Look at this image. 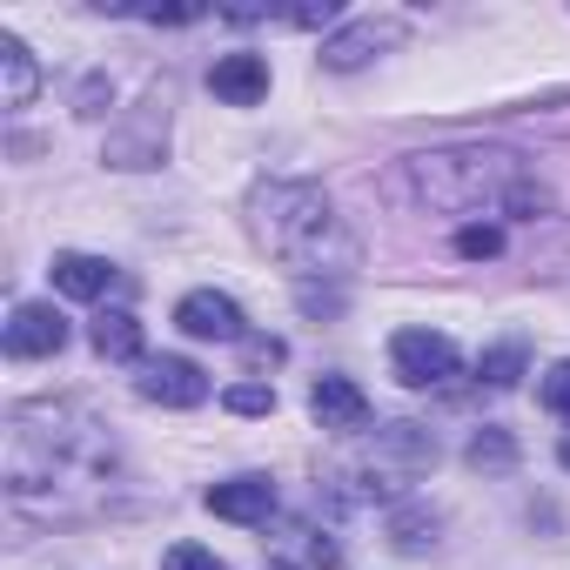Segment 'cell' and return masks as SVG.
<instances>
[{
    "label": "cell",
    "instance_id": "20",
    "mask_svg": "<svg viewBox=\"0 0 570 570\" xmlns=\"http://www.w3.org/2000/svg\"><path fill=\"white\" fill-rule=\"evenodd\" d=\"M537 403H543L550 416H570V356H563V363L537 383Z\"/></svg>",
    "mask_w": 570,
    "mask_h": 570
},
{
    "label": "cell",
    "instance_id": "8",
    "mask_svg": "<svg viewBox=\"0 0 570 570\" xmlns=\"http://www.w3.org/2000/svg\"><path fill=\"white\" fill-rule=\"evenodd\" d=\"M309 416H316V430H330V436H356V430H370V396H363L350 376H316Z\"/></svg>",
    "mask_w": 570,
    "mask_h": 570
},
{
    "label": "cell",
    "instance_id": "24",
    "mask_svg": "<svg viewBox=\"0 0 570 570\" xmlns=\"http://www.w3.org/2000/svg\"><path fill=\"white\" fill-rule=\"evenodd\" d=\"M557 463H563V470H570V430H563V443H557Z\"/></svg>",
    "mask_w": 570,
    "mask_h": 570
},
{
    "label": "cell",
    "instance_id": "11",
    "mask_svg": "<svg viewBox=\"0 0 570 570\" xmlns=\"http://www.w3.org/2000/svg\"><path fill=\"white\" fill-rule=\"evenodd\" d=\"M208 88H215V101H228V108H255V101L268 95V61H262V55H222V61L208 68Z\"/></svg>",
    "mask_w": 570,
    "mask_h": 570
},
{
    "label": "cell",
    "instance_id": "19",
    "mask_svg": "<svg viewBox=\"0 0 570 570\" xmlns=\"http://www.w3.org/2000/svg\"><path fill=\"white\" fill-rule=\"evenodd\" d=\"M222 403H228L235 416H268V410H275V390H268V383H228Z\"/></svg>",
    "mask_w": 570,
    "mask_h": 570
},
{
    "label": "cell",
    "instance_id": "16",
    "mask_svg": "<svg viewBox=\"0 0 570 570\" xmlns=\"http://www.w3.org/2000/svg\"><path fill=\"white\" fill-rule=\"evenodd\" d=\"M390 35L383 28H350V35H336L330 48H323V68H336V75H350V68H363V61H376V48H383Z\"/></svg>",
    "mask_w": 570,
    "mask_h": 570
},
{
    "label": "cell",
    "instance_id": "5",
    "mask_svg": "<svg viewBox=\"0 0 570 570\" xmlns=\"http://www.w3.org/2000/svg\"><path fill=\"white\" fill-rule=\"evenodd\" d=\"M175 330L195 336V343H248V316H242V303L222 296V289H188V296L175 303Z\"/></svg>",
    "mask_w": 570,
    "mask_h": 570
},
{
    "label": "cell",
    "instance_id": "7",
    "mask_svg": "<svg viewBox=\"0 0 570 570\" xmlns=\"http://www.w3.org/2000/svg\"><path fill=\"white\" fill-rule=\"evenodd\" d=\"M68 350V316L55 303H14L8 316V356L35 363V356H61Z\"/></svg>",
    "mask_w": 570,
    "mask_h": 570
},
{
    "label": "cell",
    "instance_id": "13",
    "mask_svg": "<svg viewBox=\"0 0 570 570\" xmlns=\"http://www.w3.org/2000/svg\"><path fill=\"white\" fill-rule=\"evenodd\" d=\"M35 95H41L35 55L21 48V35H0V101H8V108H28Z\"/></svg>",
    "mask_w": 570,
    "mask_h": 570
},
{
    "label": "cell",
    "instance_id": "9",
    "mask_svg": "<svg viewBox=\"0 0 570 570\" xmlns=\"http://www.w3.org/2000/svg\"><path fill=\"white\" fill-rule=\"evenodd\" d=\"M202 503L228 523H268L275 517V483L268 476H228V483H208Z\"/></svg>",
    "mask_w": 570,
    "mask_h": 570
},
{
    "label": "cell",
    "instance_id": "18",
    "mask_svg": "<svg viewBox=\"0 0 570 570\" xmlns=\"http://www.w3.org/2000/svg\"><path fill=\"white\" fill-rule=\"evenodd\" d=\"M456 255H470V262L503 255V228H497V222H470V228H456Z\"/></svg>",
    "mask_w": 570,
    "mask_h": 570
},
{
    "label": "cell",
    "instance_id": "3",
    "mask_svg": "<svg viewBox=\"0 0 570 570\" xmlns=\"http://www.w3.org/2000/svg\"><path fill=\"white\" fill-rule=\"evenodd\" d=\"M248 235L296 275H350L363 262L356 235L316 181H262L248 195Z\"/></svg>",
    "mask_w": 570,
    "mask_h": 570
},
{
    "label": "cell",
    "instance_id": "17",
    "mask_svg": "<svg viewBox=\"0 0 570 570\" xmlns=\"http://www.w3.org/2000/svg\"><path fill=\"white\" fill-rule=\"evenodd\" d=\"M523 370H530V350H523V343H497V350H483L476 383H490V390H517Z\"/></svg>",
    "mask_w": 570,
    "mask_h": 570
},
{
    "label": "cell",
    "instance_id": "14",
    "mask_svg": "<svg viewBox=\"0 0 570 570\" xmlns=\"http://www.w3.org/2000/svg\"><path fill=\"white\" fill-rule=\"evenodd\" d=\"M376 450L403 456L410 470H430V463H436V436H430L423 423H383V430H376Z\"/></svg>",
    "mask_w": 570,
    "mask_h": 570
},
{
    "label": "cell",
    "instance_id": "15",
    "mask_svg": "<svg viewBox=\"0 0 570 570\" xmlns=\"http://www.w3.org/2000/svg\"><path fill=\"white\" fill-rule=\"evenodd\" d=\"M470 470H490V476H503V470H517V436L503 430V423H483L476 436H470Z\"/></svg>",
    "mask_w": 570,
    "mask_h": 570
},
{
    "label": "cell",
    "instance_id": "10",
    "mask_svg": "<svg viewBox=\"0 0 570 570\" xmlns=\"http://www.w3.org/2000/svg\"><path fill=\"white\" fill-rule=\"evenodd\" d=\"M48 275H55V289H61V296H81V303H95V296L121 289V268H115L108 255H81V248H61Z\"/></svg>",
    "mask_w": 570,
    "mask_h": 570
},
{
    "label": "cell",
    "instance_id": "12",
    "mask_svg": "<svg viewBox=\"0 0 570 570\" xmlns=\"http://www.w3.org/2000/svg\"><path fill=\"white\" fill-rule=\"evenodd\" d=\"M88 343H95L101 363H148L141 356V316L135 309H101L95 330H88Z\"/></svg>",
    "mask_w": 570,
    "mask_h": 570
},
{
    "label": "cell",
    "instance_id": "2",
    "mask_svg": "<svg viewBox=\"0 0 570 570\" xmlns=\"http://www.w3.org/2000/svg\"><path fill=\"white\" fill-rule=\"evenodd\" d=\"M396 195L436 215H517L537 222L550 195L510 148H430L396 161Z\"/></svg>",
    "mask_w": 570,
    "mask_h": 570
},
{
    "label": "cell",
    "instance_id": "23",
    "mask_svg": "<svg viewBox=\"0 0 570 570\" xmlns=\"http://www.w3.org/2000/svg\"><path fill=\"white\" fill-rule=\"evenodd\" d=\"M242 350H248V363H282V343L275 336H248Z\"/></svg>",
    "mask_w": 570,
    "mask_h": 570
},
{
    "label": "cell",
    "instance_id": "25",
    "mask_svg": "<svg viewBox=\"0 0 570 570\" xmlns=\"http://www.w3.org/2000/svg\"><path fill=\"white\" fill-rule=\"evenodd\" d=\"M268 570H296V563H268Z\"/></svg>",
    "mask_w": 570,
    "mask_h": 570
},
{
    "label": "cell",
    "instance_id": "6",
    "mask_svg": "<svg viewBox=\"0 0 570 570\" xmlns=\"http://www.w3.org/2000/svg\"><path fill=\"white\" fill-rule=\"evenodd\" d=\"M135 390H141L148 403H161V410H202V403H208V376H202V363H188V356H148L141 376H135Z\"/></svg>",
    "mask_w": 570,
    "mask_h": 570
},
{
    "label": "cell",
    "instance_id": "21",
    "mask_svg": "<svg viewBox=\"0 0 570 570\" xmlns=\"http://www.w3.org/2000/svg\"><path fill=\"white\" fill-rule=\"evenodd\" d=\"M161 570H228V563H222L215 550H202V543H168Z\"/></svg>",
    "mask_w": 570,
    "mask_h": 570
},
{
    "label": "cell",
    "instance_id": "22",
    "mask_svg": "<svg viewBox=\"0 0 570 570\" xmlns=\"http://www.w3.org/2000/svg\"><path fill=\"white\" fill-rule=\"evenodd\" d=\"M390 537H396V550H430V543H436V517H430V523H423V517H396Z\"/></svg>",
    "mask_w": 570,
    "mask_h": 570
},
{
    "label": "cell",
    "instance_id": "4",
    "mask_svg": "<svg viewBox=\"0 0 570 570\" xmlns=\"http://www.w3.org/2000/svg\"><path fill=\"white\" fill-rule=\"evenodd\" d=\"M390 370H396L410 390H443V383L463 370V356H456V343H450L443 330H396V336H390Z\"/></svg>",
    "mask_w": 570,
    "mask_h": 570
},
{
    "label": "cell",
    "instance_id": "1",
    "mask_svg": "<svg viewBox=\"0 0 570 570\" xmlns=\"http://www.w3.org/2000/svg\"><path fill=\"white\" fill-rule=\"evenodd\" d=\"M0 483L21 510L88 517L121 483V443L88 403H21L0 430Z\"/></svg>",
    "mask_w": 570,
    "mask_h": 570
}]
</instances>
